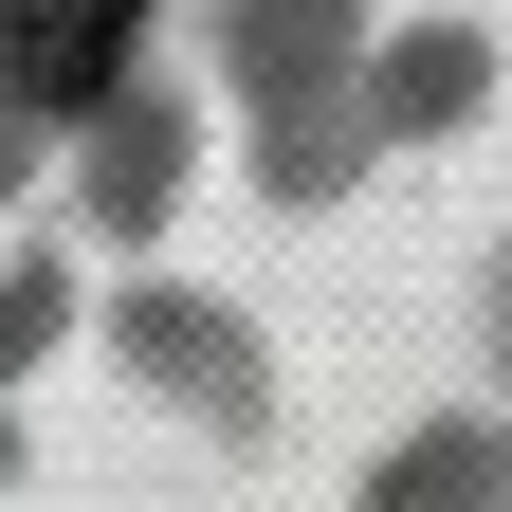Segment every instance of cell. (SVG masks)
Returning <instances> with one entry per match:
<instances>
[{"mask_svg":"<svg viewBox=\"0 0 512 512\" xmlns=\"http://www.w3.org/2000/svg\"><path fill=\"white\" fill-rule=\"evenodd\" d=\"M128 19H147V0H0V74H19L37 110H74V92H110Z\"/></svg>","mask_w":512,"mask_h":512,"instance_id":"cell-1","label":"cell"}]
</instances>
